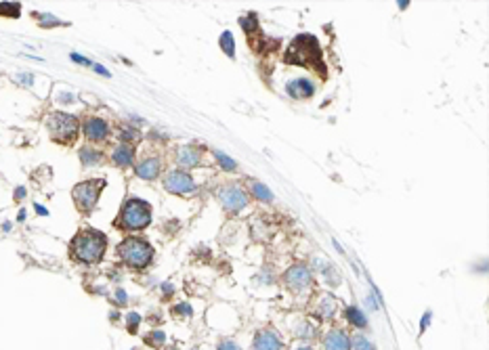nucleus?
Here are the masks:
<instances>
[{"mask_svg":"<svg viewBox=\"0 0 489 350\" xmlns=\"http://www.w3.org/2000/svg\"><path fill=\"white\" fill-rule=\"evenodd\" d=\"M428 323H430V313H426V315H424V319H422V325H420V331H424V329L428 327Z\"/></svg>","mask_w":489,"mask_h":350,"instance_id":"obj_34","label":"nucleus"},{"mask_svg":"<svg viewBox=\"0 0 489 350\" xmlns=\"http://www.w3.org/2000/svg\"><path fill=\"white\" fill-rule=\"evenodd\" d=\"M120 260L130 269H147L153 260V247L139 237H128L118 247Z\"/></svg>","mask_w":489,"mask_h":350,"instance_id":"obj_3","label":"nucleus"},{"mask_svg":"<svg viewBox=\"0 0 489 350\" xmlns=\"http://www.w3.org/2000/svg\"><path fill=\"white\" fill-rule=\"evenodd\" d=\"M135 172H137V176H141L145 180H153L160 174V160L158 158H147V160H143L141 164L137 166Z\"/></svg>","mask_w":489,"mask_h":350,"instance_id":"obj_15","label":"nucleus"},{"mask_svg":"<svg viewBox=\"0 0 489 350\" xmlns=\"http://www.w3.org/2000/svg\"><path fill=\"white\" fill-rule=\"evenodd\" d=\"M346 319H348V323H353L355 327H361V329L368 325V319L363 317V313H361L359 309H355V306L346 309Z\"/></svg>","mask_w":489,"mask_h":350,"instance_id":"obj_19","label":"nucleus"},{"mask_svg":"<svg viewBox=\"0 0 489 350\" xmlns=\"http://www.w3.org/2000/svg\"><path fill=\"white\" fill-rule=\"evenodd\" d=\"M174 315H181V317H191V306L189 304H179L176 309H174Z\"/></svg>","mask_w":489,"mask_h":350,"instance_id":"obj_29","label":"nucleus"},{"mask_svg":"<svg viewBox=\"0 0 489 350\" xmlns=\"http://www.w3.org/2000/svg\"><path fill=\"white\" fill-rule=\"evenodd\" d=\"M254 350H282V340L273 329H262L254 338Z\"/></svg>","mask_w":489,"mask_h":350,"instance_id":"obj_10","label":"nucleus"},{"mask_svg":"<svg viewBox=\"0 0 489 350\" xmlns=\"http://www.w3.org/2000/svg\"><path fill=\"white\" fill-rule=\"evenodd\" d=\"M220 46H223V51H225V55H227V57H235V40H233V34L231 32H225V34H223L220 36Z\"/></svg>","mask_w":489,"mask_h":350,"instance_id":"obj_21","label":"nucleus"},{"mask_svg":"<svg viewBox=\"0 0 489 350\" xmlns=\"http://www.w3.org/2000/svg\"><path fill=\"white\" fill-rule=\"evenodd\" d=\"M284 279H286V285L290 289H294V291H302V289H306L313 283V275H311L309 269L304 267V264H294L292 269H288Z\"/></svg>","mask_w":489,"mask_h":350,"instance_id":"obj_9","label":"nucleus"},{"mask_svg":"<svg viewBox=\"0 0 489 350\" xmlns=\"http://www.w3.org/2000/svg\"><path fill=\"white\" fill-rule=\"evenodd\" d=\"M240 23H242V27H244V32H248V34L258 30V23H256V15H254V13H250V15L244 17Z\"/></svg>","mask_w":489,"mask_h":350,"instance_id":"obj_25","label":"nucleus"},{"mask_svg":"<svg viewBox=\"0 0 489 350\" xmlns=\"http://www.w3.org/2000/svg\"><path fill=\"white\" fill-rule=\"evenodd\" d=\"M250 187H252V195L256 199H260V202H271L273 199V193L262 183H256V180H254V183H250Z\"/></svg>","mask_w":489,"mask_h":350,"instance_id":"obj_20","label":"nucleus"},{"mask_svg":"<svg viewBox=\"0 0 489 350\" xmlns=\"http://www.w3.org/2000/svg\"><path fill=\"white\" fill-rule=\"evenodd\" d=\"M19 13H21V7L17 3H3L0 5V15H5V17H19Z\"/></svg>","mask_w":489,"mask_h":350,"instance_id":"obj_23","label":"nucleus"},{"mask_svg":"<svg viewBox=\"0 0 489 350\" xmlns=\"http://www.w3.org/2000/svg\"><path fill=\"white\" fill-rule=\"evenodd\" d=\"M72 59H74V61H78V63H84V65H93V63H91L86 57H82V55H78V53H74V55H72Z\"/></svg>","mask_w":489,"mask_h":350,"instance_id":"obj_33","label":"nucleus"},{"mask_svg":"<svg viewBox=\"0 0 489 350\" xmlns=\"http://www.w3.org/2000/svg\"><path fill=\"white\" fill-rule=\"evenodd\" d=\"M105 187V180H84V183H78L72 191L74 202L78 206L80 212H91V210L99 202V193Z\"/></svg>","mask_w":489,"mask_h":350,"instance_id":"obj_6","label":"nucleus"},{"mask_svg":"<svg viewBox=\"0 0 489 350\" xmlns=\"http://www.w3.org/2000/svg\"><path fill=\"white\" fill-rule=\"evenodd\" d=\"M80 160L84 166H97L103 160V153L93 149V147H84V149H80Z\"/></svg>","mask_w":489,"mask_h":350,"instance_id":"obj_17","label":"nucleus"},{"mask_svg":"<svg viewBox=\"0 0 489 350\" xmlns=\"http://www.w3.org/2000/svg\"><path fill=\"white\" fill-rule=\"evenodd\" d=\"M107 239L105 235L99 231H80L72 239V252L80 262L95 264L99 262L105 254Z\"/></svg>","mask_w":489,"mask_h":350,"instance_id":"obj_2","label":"nucleus"},{"mask_svg":"<svg viewBox=\"0 0 489 350\" xmlns=\"http://www.w3.org/2000/svg\"><path fill=\"white\" fill-rule=\"evenodd\" d=\"M286 61L294 65L313 67L315 72H321V76H326V67L321 61V48L313 36H298L292 42L286 53Z\"/></svg>","mask_w":489,"mask_h":350,"instance_id":"obj_1","label":"nucleus"},{"mask_svg":"<svg viewBox=\"0 0 489 350\" xmlns=\"http://www.w3.org/2000/svg\"><path fill=\"white\" fill-rule=\"evenodd\" d=\"M151 225V206L139 197H132L124 204L120 214V227L126 231H141Z\"/></svg>","mask_w":489,"mask_h":350,"instance_id":"obj_4","label":"nucleus"},{"mask_svg":"<svg viewBox=\"0 0 489 350\" xmlns=\"http://www.w3.org/2000/svg\"><path fill=\"white\" fill-rule=\"evenodd\" d=\"M95 72H97V74H101V76H107V78L111 76V74L107 72V69H105V67H101V65H95Z\"/></svg>","mask_w":489,"mask_h":350,"instance_id":"obj_35","label":"nucleus"},{"mask_svg":"<svg viewBox=\"0 0 489 350\" xmlns=\"http://www.w3.org/2000/svg\"><path fill=\"white\" fill-rule=\"evenodd\" d=\"M351 344H353V350H374V344L366 338V335H361V333L355 335Z\"/></svg>","mask_w":489,"mask_h":350,"instance_id":"obj_24","label":"nucleus"},{"mask_svg":"<svg viewBox=\"0 0 489 350\" xmlns=\"http://www.w3.org/2000/svg\"><path fill=\"white\" fill-rule=\"evenodd\" d=\"M218 199L223 204V208L229 210V212H240L242 208L248 206V195L235 185H225L218 189Z\"/></svg>","mask_w":489,"mask_h":350,"instance_id":"obj_7","label":"nucleus"},{"mask_svg":"<svg viewBox=\"0 0 489 350\" xmlns=\"http://www.w3.org/2000/svg\"><path fill=\"white\" fill-rule=\"evenodd\" d=\"M107 132H109V128H107V124L101 118H91L84 124V134L91 138V141H95V143L107 138Z\"/></svg>","mask_w":489,"mask_h":350,"instance_id":"obj_12","label":"nucleus"},{"mask_svg":"<svg viewBox=\"0 0 489 350\" xmlns=\"http://www.w3.org/2000/svg\"><path fill=\"white\" fill-rule=\"evenodd\" d=\"M324 348L326 350H351V340L346 338L344 331H336V329H334V331H330L326 335Z\"/></svg>","mask_w":489,"mask_h":350,"instance_id":"obj_13","label":"nucleus"},{"mask_svg":"<svg viewBox=\"0 0 489 350\" xmlns=\"http://www.w3.org/2000/svg\"><path fill=\"white\" fill-rule=\"evenodd\" d=\"M317 313H319V317H326V319L334 317V313H336V300H334L332 296H324L319 300Z\"/></svg>","mask_w":489,"mask_h":350,"instance_id":"obj_18","label":"nucleus"},{"mask_svg":"<svg viewBox=\"0 0 489 350\" xmlns=\"http://www.w3.org/2000/svg\"><path fill=\"white\" fill-rule=\"evenodd\" d=\"M21 197H25V189H23V187H19V189L15 191V199H21Z\"/></svg>","mask_w":489,"mask_h":350,"instance_id":"obj_36","label":"nucleus"},{"mask_svg":"<svg viewBox=\"0 0 489 350\" xmlns=\"http://www.w3.org/2000/svg\"><path fill=\"white\" fill-rule=\"evenodd\" d=\"M61 101H67V103H69V101H74V99H72V94H65V92H63V94H61Z\"/></svg>","mask_w":489,"mask_h":350,"instance_id":"obj_38","label":"nucleus"},{"mask_svg":"<svg viewBox=\"0 0 489 350\" xmlns=\"http://www.w3.org/2000/svg\"><path fill=\"white\" fill-rule=\"evenodd\" d=\"M216 350H240V346H237L235 342H229V340H225V342H220V344L216 346Z\"/></svg>","mask_w":489,"mask_h":350,"instance_id":"obj_30","label":"nucleus"},{"mask_svg":"<svg viewBox=\"0 0 489 350\" xmlns=\"http://www.w3.org/2000/svg\"><path fill=\"white\" fill-rule=\"evenodd\" d=\"M139 323H141V317H139L137 313H130V315H128V331L135 333L137 327H139Z\"/></svg>","mask_w":489,"mask_h":350,"instance_id":"obj_27","label":"nucleus"},{"mask_svg":"<svg viewBox=\"0 0 489 350\" xmlns=\"http://www.w3.org/2000/svg\"><path fill=\"white\" fill-rule=\"evenodd\" d=\"M164 189L170 191V193H176V195H185V193L195 191V183H193V178L187 172L174 170V172H170L168 176L164 178Z\"/></svg>","mask_w":489,"mask_h":350,"instance_id":"obj_8","label":"nucleus"},{"mask_svg":"<svg viewBox=\"0 0 489 350\" xmlns=\"http://www.w3.org/2000/svg\"><path fill=\"white\" fill-rule=\"evenodd\" d=\"M130 138H135V141H137V138H139V132H137V130L126 128V130L122 132V141H130Z\"/></svg>","mask_w":489,"mask_h":350,"instance_id":"obj_32","label":"nucleus"},{"mask_svg":"<svg viewBox=\"0 0 489 350\" xmlns=\"http://www.w3.org/2000/svg\"><path fill=\"white\" fill-rule=\"evenodd\" d=\"M49 132L57 143H74L78 136V118L69 114H53L49 120Z\"/></svg>","mask_w":489,"mask_h":350,"instance_id":"obj_5","label":"nucleus"},{"mask_svg":"<svg viewBox=\"0 0 489 350\" xmlns=\"http://www.w3.org/2000/svg\"><path fill=\"white\" fill-rule=\"evenodd\" d=\"M114 162H116L118 166H122V168L132 166V162H135V149H132L130 145H126V143L118 145L116 151H114Z\"/></svg>","mask_w":489,"mask_h":350,"instance_id":"obj_16","label":"nucleus"},{"mask_svg":"<svg viewBox=\"0 0 489 350\" xmlns=\"http://www.w3.org/2000/svg\"><path fill=\"white\" fill-rule=\"evenodd\" d=\"M116 302H118L120 306H122V304H126V302H128V296H126V291H124L122 287H120V289L116 291Z\"/></svg>","mask_w":489,"mask_h":350,"instance_id":"obj_31","label":"nucleus"},{"mask_svg":"<svg viewBox=\"0 0 489 350\" xmlns=\"http://www.w3.org/2000/svg\"><path fill=\"white\" fill-rule=\"evenodd\" d=\"M34 15L40 21V25H45V27H49V25H63V21H59L57 17H47V15H42V13H34Z\"/></svg>","mask_w":489,"mask_h":350,"instance_id":"obj_26","label":"nucleus"},{"mask_svg":"<svg viewBox=\"0 0 489 350\" xmlns=\"http://www.w3.org/2000/svg\"><path fill=\"white\" fill-rule=\"evenodd\" d=\"M214 158H216V162H218V166L223 168V170L231 172V170H235V168H237L235 160H231L229 156H225V153H223V151H214Z\"/></svg>","mask_w":489,"mask_h":350,"instance_id":"obj_22","label":"nucleus"},{"mask_svg":"<svg viewBox=\"0 0 489 350\" xmlns=\"http://www.w3.org/2000/svg\"><path fill=\"white\" fill-rule=\"evenodd\" d=\"M162 342H164V333L162 331H153L147 338V344H153V346H160Z\"/></svg>","mask_w":489,"mask_h":350,"instance_id":"obj_28","label":"nucleus"},{"mask_svg":"<svg viewBox=\"0 0 489 350\" xmlns=\"http://www.w3.org/2000/svg\"><path fill=\"white\" fill-rule=\"evenodd\" d=\"M200 160H202V151L198 147H193V145L181 147L176 151V164L183 166V168H195L200 164Z\"/></svg>","mask_w":489,"mask_h":350,"instance_id":"obj_11","label":"nucleus"},{"mask_svg":"<svg viewBox=\"0 0 489 350\" xmlns=\"http://www.w3.org/2000/svg\"><path fill=\"white\" fill-rule=\"evenodd\" d=\"M36 212H38V214H42V216L49 214V212H47V208H42V206H36Z\"/></svg>","mask_w":489,"mask_h":350,"instance_id":"obj_37","label":"nucleus"},{"mask_svg":"<svg viewBox=\"0 0 489 350\" xmlns=\"http://www.w3.org/2000/svg\"><path fill=\"white\" fill-rule=\"evenodd\" d=\"M298 350H311V348H298Z\"/></svg>","mask_w":489,"mask_h":350,"instance_id":"obj_39","label":"nucleus"},{"mask_svg":"<svg viewBox=\"0 0 489 350\" xmlns=\"http://www.w3.org/2000/svg\"><path fill=\"white\" fill-rule=\"evenodd\" d=\"M288 92L294 96V99H309L315 92V86L309 80H294L288 84Z\"/></svg>","mask_w":489,"mask_h":350,"instance_id":"obj_14","label":"nucleus"}]
</instances>
